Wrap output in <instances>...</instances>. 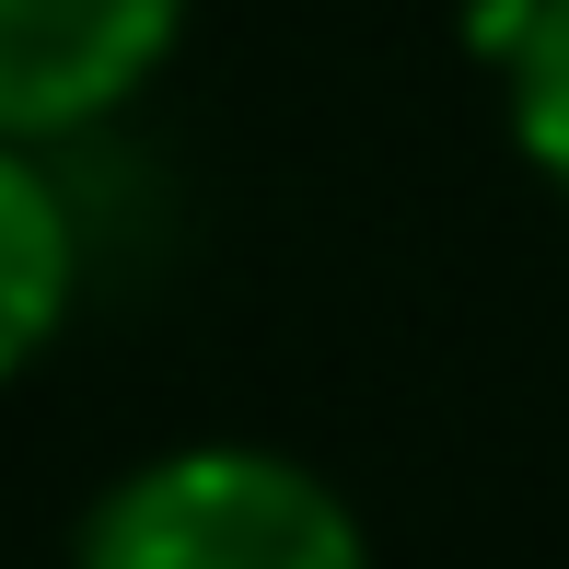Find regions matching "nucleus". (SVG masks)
I'll return each mask as SVG.
<instances>
[{"label":"nucleus","mask_w":569,"mask_h":569,"mask_svg":"<svg viewBox=\"0 0 569 569\" xmlns=\"http://www.w3.org/2000/svg\"><path fill=\"white\" fill-rule=\"evenodd\" d=\"M70 279H82V232L70 198L47 187V163L23 140H0V383L23 372L70 315Z\"/></svg>","instance_id":"7ed1b4c3"},{"label":"nucleus","mask_w":569,"mask_h":569,"mask_svg":"<svg viewBox=\"0 0 569 569\" xmlns=\"http://www.w3.org/2000/svg\"><path fill=\"white\" fill-rule=\"evenodd\" d=\"M187 36V0H0V140L117 117Z\"/></svg>","instance_id":"f03ea898"},{"label":"nucleus","mask_w":569,"mask_h":569,"mask_svg":"<svg viewBox=\"0 0 569 569\" xmlns=\"http://www.w3.org/2000/svg\"><path fill=\"white\" fill-rule=\"evenodd\" d=\"M82 569H372V535L315 465L256 442H187L93 500Z\"/></svg>","instance_id":"f257e3e1"},{"label":"nucleus","mask_w":569,"mask_h":569,"mask_svg":"<svg viewBox=\"0 0 569 569\" xmlns=\"http://www.w3.org/2000/svg\"><path fill=\"white\" fill-rule=\"evenodd\" d=\"M500 93H511L523 163L569 198V0H523V36L500 47Z\"/></svg>","instance_id":"20e7f679"}]
</instances>
